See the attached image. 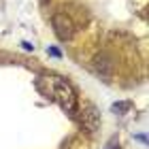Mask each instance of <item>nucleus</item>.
<instances>
[{"label": "nucleus", "mask_w": 149, "mask_h": 149, "mask_svg": "<svg viewBox=\"0 0 149 149\" xmlns=\"http://www.w3.org/2000/svg\"><path fill=\"white\" fill-rule=\"evenodd\" d=\"M47 83L51 85V96L60 102V107L68 113V115H74L77 113V92L74 87L64 81L62 77H47Z\"/></svg>", "instance_id": "1"}, {"label": "nucleus", "mask_w": 149, "mask_h": 149, "mask_svg": "<svg viewBox=\"0 0 149 149\" xmlns=\"http://www.w3.org/2000/svg\"><path fill=\"white\" fill-rule=\"evenodd\" d=\"M77 115V121H79V126L83 128L85 132H96L98 128H100V111L94 107L92 102H87L83 104V109H81L79 113H74Z\"/></svg>", "instance_id": "2"}, {"label": "nucleus", "mask_w": 149, "mask_h": 149, "mask_svg": "<svg viewBox=\"0 0 149 149\" xmlns=\"http://www.w3.org/2000/svg\"><path fill=\"white\" fill-rule=\"evenodd\" d=\"M51 26H53V32H56V36L60 40H70L74 34V24L66 13H56L51 17Z\"/></svg>", "instance_id": "3"}, {"label": "nucleus", "mask_w": 149, "mask_h": 149, "mask_svg": "<svg viewBox=\"0 0 149 149\" xmlns=\"http://www.w3.org/2000/svg\"><path fill=\"white\" fill-rule=\"evenodd\" d=\"M113 68H115V62H113L111 56L100 53V56L94 58V70H96L100 77H104V81H109L113 77Z\"/></svg>", "instance_id": "4"}, {"label": "nucleus", "mask_w": 149, "mask_h": 149, "mask_svg": "<svg viewBox=\"0 0 149 149\" xmlns=\"http://www.w3.org/2000/svg\"><path fill=\"white\" fill-rule=\"evenodd\" d=\"M130 109H132V102H128V100H124V102H115L111 107V111L113 113H119V115H124L126 111H130Z\"/></svg>", "instance_id": "5"}, {"label": "nucleus", "mask_w": 149, "mask_h": 149, "mask_svg": "<svg viewBox=\"0 0 149 149\" xmlns=\"http://www.w3.org/2000/svg\"><path fill=\"white\" fill-rule=\"evenodd\" d=\"M104 149H119V141H117V136H113V139H109V141H107Z\"/></svg>", "instance_id": "6"}, {"label": "nucleus", "mask_w": 149, "mask_h": 149, "mask_svg": "<svg viewBox=\"0 0 149 149\" xmlns=\"http://www.w3.org/2000/svg\"><path fill=\"white\" fill-rule=\"evenodd\" d=\"M47 53H51V56H56V58H60V56H62V53H60L58 49H53V47H51V49H47Z\"/></svg>", "instance_id": "7"}, {"label": "nucleus", "mask_w": 149, "mask_h": 149, "mask_svg": "<svg viewBox=\"0 0 149 149\" xmlns=\"http://www.w3.org/2000/svg\"><path fill=\"white\" fill-rule=\"evenodd\" d=\"M22 45H24V49H26V51H30V49H34V45H30V43H28V40H24V43H22Z\"/></svg>", "instance_id": "8"}]
</instances>
